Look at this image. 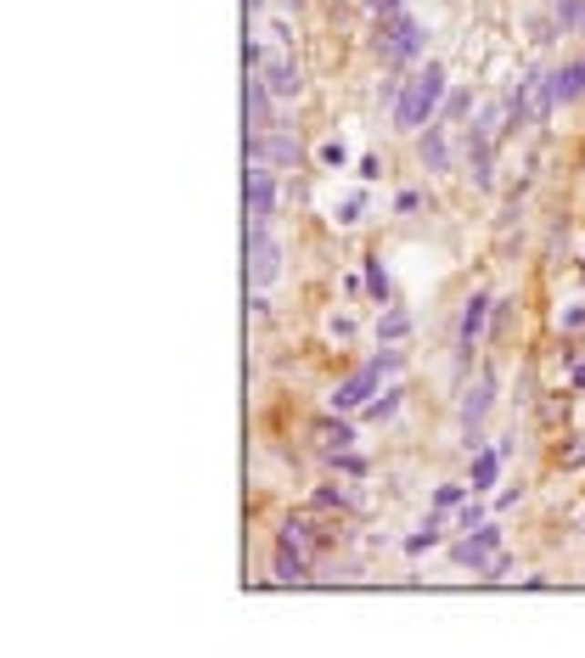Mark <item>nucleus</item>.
Listing matches in <instances>:
<instances>
[{"instance_id": "9", "label": "nucleus", "mask_w": 585, "mask_h": 658, "mask_svg": "<svg viewBox=\"0 0 585 658\" xmlns=\"http://www.w3.org/2000/svg\"><path fill=\"white\" fill-rule=\"evenodd\" d=\"M377 383H383V366H377V360H366L361 372H349V377L327 394V406L349 416V411H361V406H372V400H377Z\"/></svg>"}, {"instance_id": "4", "label": "nucleus", "mask_w": 585, "mask_h": 658, "mask_svg": "<svg viewBox=\"0 0 585 658\" xmlns=\"http://www.w3.org/2000/svg\"><path fill=\"white\" fill-rule=\"evenodd\" d=\"M242 158L248 163H271V170H299L304 147H299V136H292L287 124H276V129H248V136H242Z\"/></svg>"}, {"instance_id": "11", "label": "nucleus", "mask_w": 585, "mask_h": 658, "mask_svg": "<svg viewBox=\"0 0 585 658\" xmlns=\"http://www.w3.org/2000/svg\"><path fill=\"white\" fill-rule=\"evenodd\" d=\"M271 574H276L282 585H304V580H310V557H304V546H299V535H292V529H282V535H276Z\"/></svg>"}, {"instance_id": "22", "label": "nucleus", "mask_w": 585, "mask_h": 658, "mask_svg": "<svg viewBox=\"0 0 585 658\" xmlns=\"http://www.w3.org/2000/svg\"><path fill=\"white\" fill-rule=\"evenodd\" d=\"M439 118H445V124L473 118V96H467V90H450V96H445V108H439Z\"/></svg>"}, {"instance_id": "16", "label": "nucleus", "mask_w": 585, "mask_h": 658, "mask_svg": "<svg viewBox=\"0 0 585 658\" xmlns=\"http://www.w3.org/2000/svg\"><path fill=\"white\" fill-rule=\"evenodd\" d=\"M315 445H321V450H349V445H354V427L344 422V411H333V416L315 422Z\"/></svg>"}, {"instance_id": "17", "label": "nucleus", "mask_w": 585, "mask_h": 658, "mask_svg": "<svg viewBox=\"0 0 585 658\" xmlns=\"http://www.w3.org/2000/svg\"><path fill=\"white\" fill-rule=\"evenodd\" d=\"M361 282H366V293H372L377 304H395V282H388V271H383V259H377V253H366Z\"/></svg>"}, {"instance_id": "5", "label": "nucleus", "mask_w": 585, "mask_h": 658, "mask_svg": "<svg viewBox=\"0 0 585 658\" xmlns=\"http://www.w3.org/2000/svg\"><path fill=\"white\" fill-rule=\"evenodd\" d=\"M496 129L484 124V118H473L467 124V136H462V163H467V175H473V186L478 191H490L496 186Z\"/></svg>"}, {"instance_id": "29", "label": "nucleus", "mask_w": 585, "mask_h": 658, "mask_svg": "<svg viewBox=\"0 0 585 658\" xmlns=\"http://www.w3.org/2000/svg\"><path fill=\"white\" fill-rule=\"evenodd\" d=\"M478 523H484V507H478V496H473L467 507H457V529L467 535V529H478Z\"/></svg>"}, {"instance_id": "28", "label": "nucleus", "mask_w": 585, "mask_h": 658, "mask_svg": "<svg viewBox=\"0 0 585 658\" xmlns=\"http://www.w3.org/2000/svg\"><path fill=\"white\" fill-rule=\"evenodd\" d=\"M265 40L282 46V51H292V23H287V17H271V23H265Z\"/></svg>"}, {"instance_id": "26", "label": "nucleus", "mask_w": 585, "mask_h": 658, "mask_svg": "<svg viewBox=\"0 0 585 658\" xmlns=\"http://www.w3.org/2000/svg\"><path fill=\"white\" fill-rule=\"evenodd\" d=\"M315 163H321V170H344L349 147H344V141H321V147H315Z\"/></svg>"}, {"instance_id": "24", "label": "nucleus", "mask_w": 585, "mask_h": 658, "mask_svg": "<svg viewBox=\"0 0 585 658\" xmlns=\"http://www.w3.org/2000/svg\"><path fill=\"white\" fill-rule=\"evenodd\" d=\"M310 507H315V512H349L354 501L344 496V489H333V484H321V489H315V496H310Z\"/></svg>"}, {"instance_id": "35", "label": "nucleus", "mask_w": 585, "mask_h": 658, "mask_svg": "<svg viewBox=\"0 0 585 658\" xmlns=\"http://www.w3.org/2000/svg\"><path fill=\"white\" fill-rule=\"evenodd\" d=\"M569 383H574V388H585V366H569Z\"/></svg>"}, {"instance_id": "20", "label": "nucleus", "mask_w": 585, "mask_h": 658, "mask_svg": "<svg viewBox=\"0 0 585 658\" xmlns=\"http://www.w3.org/2000/svg\"><path fill=\"white\" fill-rule=\"evenodd\" d=\"M400 400H405V388H383V394H377L372 406H361V416H366V422H395Z\"/></svg>"}, {"instance_id": "33", "label": "nucleus", "mask_w": 585, "mask_h": 658, "mask_svg": "<svg viewBox=\"0 0 585 658\" xmlns=\"http://www.w3.org/2000/svg\"><path fill=\"white\" fill-rule=\"evenodd\" d=\"M366 6H372V12H400L405 0H366Z\"/></svg>"}, {"instance_id": "13", "label": "nucleus", "mask_w": 585, "mask_h": 658, "mask_svg": "<svg viewBox=\"0 0 585 658\" xmlns=\"http://www.w3.org/2000/svg\"><path fill=\"white\" fill-rule=\"evenodd\" d=\"M416 158H422V170H434V175L450 170V124L445 118H434L428 129H416Z\"/></svg>"}, {"instance_id": "3", "label": "nucleus", "mask_w": 585, "mask_h": 658, "mask_svg": "<svg viewBox=\"0 0 585 658\" xmlns=\"http://www.w3.org/2000/svg\"><path fill=\"white\" fill-rule=\"evenodd\" d=\"M242 214L271 225L282 214V170H271V163H248L242 170Z\"/></svg>"}, {"instance_id": "1", "label": "nucleus", "mask_w": 585, "mask_h": 658, "mask_svg": "<svg viewBox=\"0 0 585 658\" xmlns=\"http://www.w3.org/2000/svg\"><path fill=\"white\" fill-rule=\"evenodd\" d=\"M445 96H450V74L439 68V62H422L416 74H405L400 85V102L388 108V118H395L400 136H416V129H428L445 108Z\"/></svg>"}, {"instance_id": "27", "label": "nucleus", "mask_w": 585, "mask_h": 658, "mask_svg": "<svg viewBox=\"0 0 585 658\" xmlns=\"http://www.w3.org/2000/svg\"><path fill=\"white\" fill-rule=\"evenodd\" d=\"M361 214H366V197H361V191L344 197V203L333 209V220H338V225H361Z\"/></svg>"}, {"instance_id": "7", "label": "nucleus", "mask_w": 585, "mask_h": 658, "mask_svg": "<svg viewBox=\"0 0 585 658\" xmlns=\"http://www.w3.org/2000/svg\"><path fill=\"white\" fill-rule=\"evenodd\" d=\"M490 293H473V299L462 304V321H457V377H467V366H473V349H478V338H484V326H490Z\"/></svg>"}, {"instance_id": "15", "label": "nucleus", "mask_w": 585, "mask_h": 658, "mask_svg": "<svg viewBox=\"0 0 585 658\" xmlns=\"http://www.w3.org/2000/svg\"><path fill=\"white\" fill-rule=\"evenodd\" d=\"M501 462H507V450H501V445H478V450H473V473H467L473 496H490V489H496Z\"/></svg>"}, {"instance_id": "21", "label": "nucleus", "mask_w": 585, "mask_h": 658, "mask_svg": "<svg viewBox=\"0 0 585 658\" xmlns=\"http://www.w3.org/2000/svg\"><path fill=\"white\" fill-rule=\"evenodd\" d=\"M377 338H383V344H400V338H411V310H388V315L377 321Z\"/></svg>"}, {"instance_id": "34", "label": "nucleus", "mask_w": 585, "mask_h": 658, "mask_svg": "<svg viewBox=\"0 0 585 658\" xmlns=\"http://www.w3.org/2000/svg\"><path fill=\"white\" fill-rule=\"evenodd\" d=\"M265 6H271V0H242V12H248V17H265Z\"/></svg>"}, {"instance_id": "30", "label": "nucleus", "mask_w": 585, "mask_h": 658, "mask_svg": "<svg viewBox=\"0 0 585 658\" xmlns=\"http://www.w3.org/2000/svg\"><path fill=\"white\" fill-rule=\"evenodd\" d=\"M416 209H422V191H400L395 197V214H416Z\"/></svg>"}, {"instance_id": "14", "label": "nucleus", "mask_w": 585, "mask_h": 658, "mask_svg": "<svg viewBox=\"0 0 585 658\" xmlns=\"http://www.w3.org/2000/svg\"><path fill=\"white\" fill-rule=\"evenodd\" d=\"M271 85L259 79V74H248L242 79V118H248V129H276V113H271Z\"/></svg>"}, {"instance_id": "19", "label": "nucleus", "mask_w": 585, "mask_h": 658, "mask_svg": "<svg viewBox=\"0 0 585 658\" xmlns=\"http://www.w3.org/2000/svg\"><path fill=\"white\" fill-rule=\"evenodd\" d=\"M585 23V0H551V28L558 35H580Z\"/></svg>"}, {"instance_id": "23", "label": "nucleus", "mask_w": 585, "mask_h": 658, "mask_svg": "<svg viewBox=\"0 0 585 658\" xmlns=\"http://www.w3.org/2000/svg\"><path fill=\"white\" fill-rule=\"evenodd\" d=\"M327 462L344 473V478H366L372 468H366V456H354V450H327Z\"/></svg>"}, {"instance_id": "12", "label": "nucleus", "mask_w": 585, "mask_h": 658, "mask_svg": "<svg viewBox=\"0 0 585 658\" xmlns=\"http://www.w3.org/2000/svg\"><path fill=\"white\" fill-rule=\"evenodd\" d=\"M422 46H428V28H422L411 12H400V28H395V40H388L383 62H388V68H405V62L422 57Z\"/></svg>"}, {"instance_id": "10", "label": "nucleus", "mask_w": 585, "mask_h": 658, "mask_svg": "<svg viewBox=\"0 0 585 658\" xmlns=\"http://www.w3.org/2000/svg\"><path fill=\"white\" fill-rule=\"evenodd\" d=\"M259 79L271 85V96H276V102H292V96L304 90L299 57H292V51H282V46H271V51H265V68H259Z\"/></svg>"}, {"instance_id": "31", "label": "nucleus", "mask_w": 585, "mask_h": 658, "mask_svg": "<svg viewBox=\"0 0 585 658\" xmlns=\"http://www.w3.org/2000/svg\"><path fill=\"white\" fill-rule=\"evenodd\" d=\"M484 574H490V580H507V574H512V557H507V551H496V557H490V569H484Z\"/></svg>"}, {"instance_id": "32", "label": "nucleus", "mask_w": 585, "mask_h": 658, "mask_svg": "<svg viewBox=\"0 0 585 658\" xmlns=\"http://www.w3.org/2000/svg\"><path fill=\"white\" fill-rule=\"evenodd\" d=\"M327 333H333V338H338V344H349V338H354V321H344V315H338V321H333V326H327Z\"/></svg>"}, {"instance_id": "25", "label": "nucleus", "mask_w": 585, "mask_h": 658, "mask_svg": "<svg viewBox=\"0 0 585 658\" xmlns=\"http://www.w3.org/2000/svg\"><path fill=\"white\" fill-rule=\"evenodd\" d=\"M467 496H473V484H439V496H434V507H439V512H457V507H462Z\"/></svg>"}, {"instance_id": "6", "label": "nucleus", "mask_w": 585, "mask_h": 658, "mask_svg": "<svg viewBox=\"0 0 585 658\" xmlns=\"http://www.w3.org/2000/svg\"><path fill=\"white\" fill-rule=\"evenodd\" d=\"M490 406H496V372H478L473 388L462 394V445L467 450L484 445V416H490Z\"/></svg>"}, {"instance_id": "18", "label": "nucleus", "mask_w": 585, "mask_h": 658, "mask_svg": "<svg viewBox=\"0 0 585 658\" xmlns=\"http://www.w3.org/2000/svg\"><path fill=\"white\" fill-rule=\"evenodd\" d=\"M439 540H445V512L434 507V512H428V523H422V529L405 540V551H411V557H422V551H434Z\"/></svg>"}, {"instance_id": "8", "label": "nucleus", "mask_w": 585, "mask_h": 658, "mask_svg": "<svg viewBox=\"0 0 585 658\" xmlns=\"http://www.w3.org/2000/svg\"><path fill=\"white\" fill-rule=\"evenodd\" d=\"M496 551H501V523H490V518H484L478 529H467L457 546H450V563H457V569H473V574H484Z\"/></svg>"}, {"instance_id": "2", "label": "nucleus", "mask_w": 585, "mask_h": 658, "mask_svg": "<svg viewBox=\"0 0 585 658\" xmlns=\"http://www.w3.org/2000/svg\"><path fill=\"white\" fill-rule=\"evenodd\" d=\"M242 282L253 293L282 282V242H276L271 225H259V220H248V231H242Z\"/></svg>"}]
</instances>
